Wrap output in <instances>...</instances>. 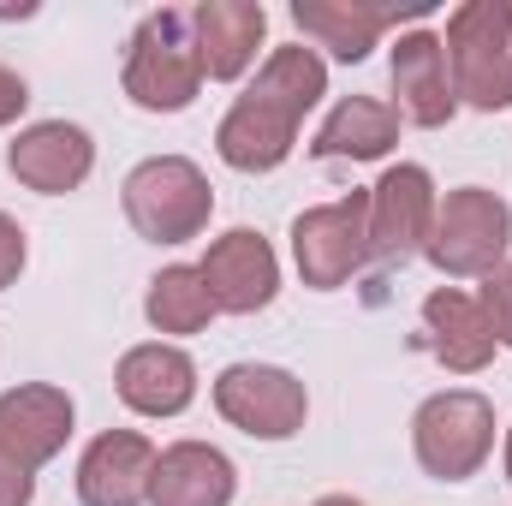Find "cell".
I'll use <instances>...</instances> for the list:
<instances>
[{"label": "cell", "instance_id": "cell-16", "mask_svg": "<svg viewBox=\"0 0 512 506\" xmlns=\"http://www.w3.org/2000/svg\"><path fill=\"white\" fill-rule=\"evenodd\" d=\"M239 471L221 447L209 441H173L155 453L149 477V506H233Z\"/></svg>", "mask_w": 512, "mask_h": 506}, {"label": "cell", "instance_id": "cell-7", "mask_svg": "<svg viewBox=\"0 0 512 506\" xmlns=\"http://www.w3.org/2000/svg\"><path fill=\"white\" fill-rule=\"evenodd\" d=\"M512 245V209L489 191V185H459L435 203V227H429V245L423 256L453 274V280H483L507 262Z\"/></svg>", "mask_w": 512, "mask_h": 506}, {"label": "cell", "instance_id": "cell-25", "mask_svg": "<svg viewBox=\"0 0 512 506\" xmlns=\"http://www.w3.org/2000/svg\"><path fill=\"white\" fill-rule=\"evenodd\" d=\"M316 506H364V501H352V495H322Z\"/></svg>", "mask_w": 512, "mask_h": 506}, {"label": "cell", "instance_id": "cell-13", "mask_svg": "<svg viewBox=\"0 0 512 506\" xmlns=\"http://www.w3.org/2000/svg\"><path fill=\"white\" fill-rule=\"evenodd\" d=\"M393 96H399V120L423 131H441L459 114V96H453V72H447V48L435 30H405L393 42Z\"/></svg>", "mask_w": 512, "mask_h": 506}, {"label": "cell", "instance_id": "cell-10", "mask_svg": "<svg viewBox=\"0 0 512 506\" xmlns=\"http://www.w3.org/2000/svg\"><path fill=\"white\" fill-rule=\"evenodd\" d=\"M435 227V179L417 161L387 167L370 185V262H405L429 245Z\"/></svg>", "mask_w": 512, "mask_h": 506}, {"label": "cell", "instance_id": "cell-1", "mask_svg": "<svg viewBox=\"0 0 512 506\" xmlns=\"http://www.w3.org/2000/svg\"><path fill=\"white\" fill-rule=\"evenodd\" d=\"M322 96H328V66H322V54L304 48V42L274 48V54L262 60V72H256V84L227 108V120L215 131L221 161L239 167V173H274V167L292 155L304 114H310Z\"/></svg>", "mask_w": 512, "mask_h": 506}, {"label": "cell", "instance_id": "cell-2", "mask_svg": "<svg viewBox=\"0 0 512 506\" xmlns=\"http://www.w3.org/2000/svg\"><path fill=\"white\" fill-rule=\"evenodd\" d=\"M72 393L54 381H18L0 393V506H30L36 471L72 441Z\"/></svg>", "mask_w": 512, "mask_h": 506}, {"label": "cell", "instance_id": "cell-18", "mask_svg": "<svg viewBox=\"0 0 512 506\" xmlns=\"http://www.w3.org/2000/svg\"><path fill=\"white\" fill-rule=\"evenodd\" d=\"M417 12L423 6H382V0H292V24L346 66H358L382 42L393 18H417Z\"/></svg>", "mask_w": 512, "mask_h": 506}, {"label": "cell", "instance_id": "cell-3", "mask_svg": "<svg viewBox=\"0 0 512 506\" xmlns=\"http://www.w3.org/2000/svg\"><path fill=\"white\" fill-rule=\"evenodd\" d=\"M120 203H126L131 233L149 239V245H191V239H203V227L215 215L209 173L185 155L137 161L126 173V185H120Z\"/></svg>", "mask_w": 512, "mask_h": 506}, {"label": "cell", "instance_id": "cell-12", "mask_svg": "<svg viewBox=\"0 0 512 506\" xmlns=\"http://www.w3.org/2000/svg\"><path fill=\"white\" fill-rule=\"evenodd\" d=\"M6 167L18 185L42 191V197H66L90 179L96 167V143L90 131L72 126V120H42V126H24L6 149Z\"/></svg>", "mask_w": 512, "mask_h": 506}, {"label": "cell", "instance_id": "cell-19", "mask_svg": "<svg viewBox=\"0 0 512 506\" xmlns=\"http://www.w3.org/2000/svg\"><path fill=\"white\" fill-rule=\"evenodd\" d=\"M114 387L137 417H179L191 399H197V364L167 346V340H149V346H131L114 370Z\"/></svg>", "mask_w": 512, "mask_h": 506}, {"label": "cell", "instance_id": "cell-20", "mask_svg": "<svg viewBox=\"0 0 512 506\" xmlns=\"http://www.w3.org/2000/svg\"><path fill=\"white\" fill-rule=\"evenodd\" d=\"M393 143H399V108H387L376 96H346L322 120L310 155L316 161H382Z\"/></svg>", "mask_w": 512, "mask_h": 506}, {"label": "cell", "instance_id": "cell-11", "mask_svg": "<svg viewBox=\"0 0 512 506\" xmlns=\"http://www.w3.org/2000/svg\"><path fill=\"white\" fill-rule=\"evenodd\" d=\"M197 274H203V286H209V298H215V310L221 316H256V310H268L274 304V292H280V256L274 245L251 233V227H233V233H221L209 256L197 262Z\"/></svg>", "mask_w": 512, "mask_h": 506}, {"label": "cell", "instance_id": "cell-6", "mask_svg": "<svg viewBox=\"0 0 512 506\" xmlns=\"http://www.w3.org/2000/svg\"><path fill=\"white\" fill-rule=\"evenodd\" d=\"M411 453L435 483H465L495 453V405L471 387H447L417 405L411 417Z\"/></svg>", "mask_w": 512, "mask_h": 506}, {"label": "cell", "instance_id": "cell-5", "mask_svg": "<svg viewBox=\"0 0 512 506\" xmlns=\"http://www.w3.org/2000/svg\"><path fill=\"white\" fill-rule=\"evenodd\" d=\"M203 90L197 42H191V12L161 6L131 30L126 54V96L143 114H185Z\"/></svg>", "mask_w": 512, "mask_h": 506}, {"label": "cell", "instance_id": "cell-4", "mask_svg": "<svg viewBox=\"0 0 512 506\" xmlns=\"http://www.w3.org/2000/svg\"><path fill=\"white\" fill-rule=\"evenodd\" d=\"M447 72L453 96L477 114L512 108V0H465L447 12Z\"/></svg>", "mask_w": 512, "mask_h": 506}, {"label": "cell", "instance_id": "cell-8", "mask_svg": "<svg viewBox=\"0 0 512 506\" xmlns=\"http://www.w3.org/2000/svg\"><path fill=\"white\" fill-rule=\"evenodd\" d=\"M292 262L304 286L334 292L370 262V191H346L292 221Z\"/></svg>", "mask_w": 512, "mask_h": 506}, {"label": "cell", "instance_id": "cell-14", "mask_svg": "<svg viewBox=\"0 0 512 506\" xmlns=\"http://www.w3.org/2000/svg\"><path fill=\"white\" fill-rule=\"evenodd\" d=\"M268 36V12L262 0H203L191 6V42H197V66L215 84L245 78Z\"/></svg>", "mask_w": 512, "mask_h": 506}, {"label": "cell", "instance_id": "cell-15", "mask_svg": "<svg viewBox=\"0 0 512 506\" xmlns=\"http://www.w3.org/2000/svg\"><path fill=\"white\" fill-rule=\"evenodd\" d=\"M155 477V447L137 429H108L78 459V501L84 506H143Z\"/></svg>", "mask_w": 512, "mask_h": 506}, {"label": "cell", "instance_id": "cell-9", "mask_svg": "<svg viewBox=\"0 0 512 506\" xmlns=\"http://www.w3.org/2000/svg\"><path fill=\"white\" fill-rule=\"evenodd\" d=\"M215 411L251 441H292L310 417V393L280 364H227L215 376Z\"/></svg>", "mask_w": 512, "mask_h": 506}, {"label": "cell", "instance_id": "cell-23", "mask_svg": "<svg viewBox=\"0 0 512 506\" xmlns=\"http://www.w3.org/2000/svg\"><path fill=\"white\" fill-rule=\"evenodd\" d=\"M24 274V227L12 215H0V292Z\"/></svg>", "mask_w": 512, "mask_h": 506}, {"label": "cell", "instance_id": "cell-24", "mask_svg": "<svg viewBox=\"0 0 512 506\" xmlns=\"http://www.w3.org/2000/svg\"><path fill=\"white\" fill-rule=\"evenodd\" d=\"M24 108H30V84H24L12 66H0V126H12Z\"/></svg>", "mask_w": 512, "mask_h": 506}, {"label": "cell", "instance_id": "cell-21", "mask_svg": "<svg viewBox=\"0 0 512 506\" xmlns=\"http://www.w3.org/2000/svg\"><path fill=\"white\" fill-rule=\"evenodd\" d=\"M143 316H149V328H155V334H197V328H209L221 310H215V298H209L203 274H197L191 262H173V268H161V274L149 280Z\"/></svg>", "mask_w": 512, "mask_h": 506}, {"label": "cell", "instance_id": "cell-22", "mask_svg": "<svg viewBox=\"0 0 512 506\" xmlns=\"http://www.w3.org/2000/svg\"><path fill=\"white\" fill-rule=\"evenodd\" d=\"M477 304H483V316H489L495 340H501V346H512V262H501L495 274H483Z\"/></svg>", "mask_w": 512, "mask_h": 506}, {"label": "cell", "instance_id": "cell-17", "mask_svg": "<svg viewBox=\"0 0 512 506\" xmlns=\"http://www.w3.org/2000/svg\"><path fill=\"white\" fill-rule=\"evenodd\" d=\"M423 346L453 370V376H477L489 358H495V328L483 316V304L459 286H435L423 298Z\"/></svg>", "mask_w": 512, "mask_h": 506}, {"label": "cell", "instance_id": "cell-26", "mask_svg": "<svg viewBox=\"0 0 512 506\" xmlns=\"http://www.w3.org/2000/svg\"><path fill=\"white\" fill-rule=\"evenodd\" d=\"M507 483H512V429H507Z\"/></svg>", "mask_w": 512, "mask_h": 506}]
</instances>
